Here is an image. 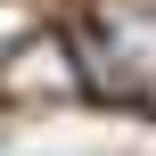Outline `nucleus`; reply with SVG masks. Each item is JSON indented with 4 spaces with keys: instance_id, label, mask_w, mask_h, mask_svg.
<instances>
[{
    "instance_id": "3",
    "label": "nucleus",
    "mask_w": 156,
    "mask_h": 156,
    "mask_svg": "<svg viewBox=\"0 0 156 156\" xmlns=\"http://www.w3.org/2000/svg\"><path fill=\"white\" fill-rule=\"evenodd\" d=\"M8 49H16V41H8V16H0V66H8Z\"/></svg>"
},
{
    "instance_id": "1",
    "label": "nucleus",
    "mask_w": 156,
    "mask_h": 156,
    "mask_svg": "<svg viewBox=\"0 0 156 156\" xmlns=\"http://www.w3.org/2000/svg\"><path fill=\"white\" fill-rule=\"evenodd\" d=\"M90 74L107 90L156 82V0H99L90 8Z\"/></svg>"
},
{
    "instance_id": "2",
    "label": "nucleus",
    "mask_w": 156,
    "mask_h": 156,
    "mask_svg": "<svg viewBox=\"0 0 156 156\" xmlns=\"http://www.w3.org/2000/svg\"><path fill=\"white\" fill-rule=\"evenodd\" d=\"M0 90L8 99H74L82 90V58L58 41V33H25L16 49H8V66H0Z\"/></svg>"
}]
</instances>
